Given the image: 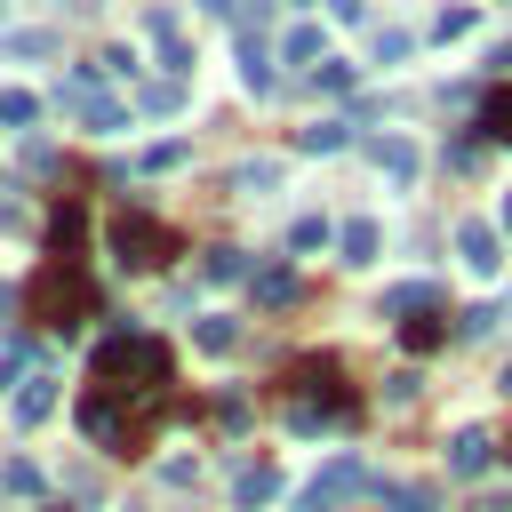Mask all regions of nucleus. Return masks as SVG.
<instances>
[{"mask_svg": "<svg viewBox=\"0 0 512 512\" xmlns=\"http://www.w3.org/2000/svg\"><path fill=\"white\" fill-rule=\"evenodd\" d=\"M96 312V288H88V272L72 264V256H56L40 280H32V320H48V328H80Z\"/></svg>", "mask_w": 512, "mask_h": 512, "instance_id": "1", "label": "nucleus"}, {"mask_svg": "<svg viewBox=\"0 0 512 512\" xmlns=\"http://www.w3.org/2000/svg\"><path fill=\"white\" fill-rule=\"evenodd\" d=\"M168 248H176V240H168V224H152V216H136V208H128V216H112V256H120L128 272L168 264Z\"/></svg>", "mask_w": 512, "mask_h": 512, "instance_id": "2", "label": "nucleus"}, {"mask_svg": "<svg viewBox=\"0 0 512 512\" xmlns=\"http://www.w3.org/2000/svg\"><path fill=\"white\" fill-rule=\"evenodd\" d=\"M64 104H72V112H80V128H96V136H120V128H128V104L96 96L88 80H64Z\"/></svg>", "mask_w": 512, "mask_h": 512, "instance_id": "3", "label": "nucleus"}, {"mask_svg": "<svg viewBox=\"0 0 512 512\" xmlns=\"http://www.w3.org/2000/svg\"><path fill=\"white\" fill-rule=\"evenodd\" d=\"M360 488H376V472H368L360 456H336V464L312 480V512H328V504H344V496H360Z\"/></svg>", "mask_w": 512, "mask_h": 512, "instance_id": "4", "label": "nucleus"}, {"mask_svg": "<svg viewBox=\"0 0 512 512\" xmlns=\"http://www.w3.org/2000/svg\"><path fill=\"white\" fill-rule=\"evenodd\" d=\"M488 464H496V440H488L480 424H464V432L448 440V472H456V480H480Z\"/></svg>", "mask_w": 512, "mask_h": 512, "instance_id": "5", "label": "nucleus"}, {"mask_svg": "<svg viewBox=\"0 0 512 512\" xmlns=\"http://www.w3.org/2000/svg\"><path fill=\"white\" fill-rule=\"evenodd\" d=\"M80 432H88V440H120V432H128V416H120V392H104V384H96V392L80 400Z\"/></svg>", "mask_w": 512, "mask_h": 512, "instance_id": "6", "label": "nucleus"}, {"mask_svg": "<svg viewBox=\"0 0 512 512\" xmlns=\"http://www.w3.org/2000/svg\"><path fill=\"white\" fill-rule=\"evenodd\" d=\"M144 32L160 40V64H168V80H184V72H192V48H184L176 16H168V8H152V16H144Z\"/></svg>", "mask_w": 512, "mask_h": 512, "instance_id": "7", "label": "nucleus"}, {"mask_svg": "<svg viewBox=\"0 0 512 512\" xmlns=\"http://www.w3.org/2000/svg\"><path fill=\"white\" fill-rule=\"evenodd\" d=\"M456 256L472 264V272H496L504 256H496V224H456Z\"/></svg>", "mask_w": 512, "mask_h": 512, "instance_id": "8", "label": "nucleus"}, {"mask_svg": "<svg viewBox=\"0 0 512 512\" xmlns=\"http://www.w3.org/2000/svg\"><path fill=\"white\" fill-rule=\"evenodd\" d=\"M8 416H16V424L56 416V384H48V376H24V384H16V400H8Z\"/></svg>", "mask_w": 512, "mask_h": 512, "instance_id": "9", "label": "nucleus"}, {"mask_svg": "<svg viewBox=\"0 0 512 512\" xmlns=\"http://www.w3.org/2000/svg\"><path fill=\"white\" fill-rule=\"evenodd\" d=\"M368 160H376L392 184H408V176H416V144H408V136H376V144H368Z\"/></svg>", "mask_w": 512, "mask_h": 512, "instance_id": "10", "label": "nucleus"}, {"mask_svg": "<svg viewBox=\"0 0 512 512\" xmlns=\"http://www.w3.org/2000/svg\"><path fill=\"white\" fill-rule=\"evenodd\" d=\"M0 488H8L16 504H40V496H48V472H40L32 456H8V472H0Z\"/></svg>", "mask_w": 512, "mask_h": 512, "instance_id": "11", "label": "nucleus"}, {"mask_svg": "<svg viewBox=\"0 0 512 512\" xmlns=\"http://www.w3.org/2000/svg\"><path fill=\"white\" fill-rule=\"evenodd\" d=\"M280 56H288V64H312V56L328 64V32H320V24H288V32H280Z\"/></svg>", "mask_w": 512, "mask_h": 512, "instance_id": "12", "label": "nucleus"}, {"mask_svg": "<svg viewBox=\"0 0 512 512\" xmlns=\"http://www.w3.org/2000/svg\"><path fill=\"white\" fill-rule=\"evenodd\" d=\"M240 80H248V96H272V88H280V72H272L264 40H240Z\"/></svg>", "mask_w": 512, "mask_h": 512, "instance_id": "13", "label": "nucleus"}, {"mask_svg": "<svg viewBox=\"0 0 512 512\" xmlns=\"http://www.w3.org/2000/svg\"><path fill=\"white\" fill-rule=\"evenodd\" d=\"M376 240H384V232H376V216H352V224L336 232V248H344V264H376Z\"/></svg>", "mask_w": 512, "mask_h": 512, "instance_id": "14", "label": "nucleus"}, {"mask_svg": "<svg viewBox=\"0 0 512 512\" xmlns=\"http://www.w3.org/2000/svg\"><path fill=\"white\" fill-rule=\"evenodd\" d=\"M232 496H240V512H256V504H272V496H280V472H272V464H256V472H240V488H232Z\"/></svg>", "mask_w": 512, "mask_h": 512, "instance_id": "15", "label": "nucleus"}, {"mask_svg": "<svg viewBox=\"0 0 512 512\" xmlns=\"http://www.w3.org/2000/svg\"><path fill=\"white\" fill-rule=\"evenodd\" d=\"M296 144H304V152L320 160V152H344V144H352V128H344V120H312V128H304Z\"/></svg>", "mask_w": 512, "mask_h": 512, "instance_id": "16", "label": "nucleus"}, {"mask_svg": "<svg viewBox=\"0 0 512 512\" xmlns=\"http://www.w3.org/2000/svg\"><path fill=\"white\" fill-rule=\"evenodd\" d=\"M280 184V160H240L232 168V192H272Z\"/></svg>", "mask_w": 512, "mask_h": 512, "instance_id": "17", "label": "nucleus"}, {"mask_svg": "<svg viewBox=\"0 0 512 512\" xmlns=\"http://www.w3.org/2000/svg\"><path fill=\"white\" fill-rule=\"evenodd\" d=\"M8 56H16V64H40V56H56V32H16Z\"/></svg>", "mask_w": 512, "mask_h": 512, "instance_id": "18", "label": "nucleus"}, {"mask_svg": "<svg viewBox=\"0 0 512 512\" xmlns=\"http://www.w3.org/2000/svg\"><path fill=\"white\" fill-rule=\"evenodd\" d=\"M288 296H296V272H280V264L256 272V304H288Z\"/></svg>", "mask_w": 512, "mask_h": 512, "instance_id": "19", "label": "nucleus"}, {"mask_svg": "<svg viewBox=\"0 0 512 512\" xmlns=\"http://www.w3.org/2000/svg\"><path fill=\"white\" fill-rule=\"evenodd\" d=\"M384 312H432V288H424V280H408V288H392V296H384Z\"/></svg>", "mask_w": 512, "mask_h": 512, "instance_id": "20", "label": "nucleus"}, {"mask_svg": "<svg viewBox=\"0 0 512 512\" xmlns=\"http://www.w3.org/2000/svg\"><path fill=\"white\" fill-rule=\"evenodd\" d=\"M192 336H200V352H232V344H240V328H232V320H200Z\"/></svg>", "mask_w": 512, "mask_h": 512, "instance_id": "21", "label": "nucleus"}, {"mask_svg": "<svg viewBox=\"0 0 512 512\" xmlns=\"http://www.w3.org/2000/svg\"><path fill=\"white\" fill-rule=\"evenodd\" d=\"M32 112H40V104H32V96H24V88H0V128H24V120H32Z\"/></svg>", "mask_w": 512, "mask_h": 512, "instance_id": "22", "label": "nucleus"}, {"mask_svg": "<svg viewBox=\"0 0 512 512\" xmlns=\"http://www.w3.org/2000/svg\"><path fill=\"white\" fill-rule=\"evenodd\" d=\"M480 128H488L496 144H512V96H488V112H480Z\"/></svg>", "mask_w": 512, "mask_h": 512, "instance_id": "23", "label": "nucleus"}, {"mask_svg": "<svg viewBox=\"0 0 512 512\" xmlns=\"http://www.w3.org/2000/svg\"><path fill=\"white\" fill-rule=\"evenodd\" d=\"M208 280H248V256H240V248H216V256H208Z\"/></svg>", "mask_w": 512, "mask_h": 512, "instance_id": "24", "label": "nucleus"}, {"mask_svg": "<svg viewBox=\"0 0 512 512\" xmlns=\"http://www.w3.org/2000/svg\"><path fill=\"white\" fill-rule=\"evenodd\" d=\"M376 496H384L392 512H432V496H424V488H384V480H376Z\"/></svg>", "mask_w": 512, "mask_h": 512, "instance_id": "25", "label": "nucleus"}, {"mask_svg": "<svg viewBox=\"0 0 512 512\" xmlns=\"http://www.w3.org/2000/svg\"><path fill=\"white\" fill-rule=\"evenodd\" d=\"M408 48H416V40H408V32H376V64H400V56H408Z\"/></svg>", "mask_w": 512, "mask_h": 512, "instance_id": "26", "label": "nucleus"}, {"mask_svg": "<svg viewBox=\"0 0 512 512\" xmlns=\"http://www.w3.org/2000/svg\"><path fill=\"white\" fill-rule=\"evenodd\" d=\"M176 104H184V88H176V80H160V88H144V112H176Z\"/></svg>", "mask_w": 512, "mask_h": 512, "instance_id": "27", "label": "nucleus"}, {"mask_svg": "<svg viewBox=\"0 0 512 512\" xmlns=\"http://www.w3.org/2000/svg\"><path fill=\"white\" fill-rule=\"evenodd\" d=\"M144 168H152V176H168V168H184V144H152V152H144Z\"/></svg>", "mask_w": 512, "mask_h": 512, "instance_id": "28", "label": "nucleus"}, {"mask_svg": "<svg viewBox=\"0 0 512 512\" xmlns=\"http://www.w3.org/2000/svg\"><path fill=\"white\" fill-rule=\"evenodd\" d=\"M320 240H328V224H320V216H296V232H288V248H320Z\"/></svg>", "mask_w": 512, "mask_h": 512, "instance_id": "29", "label": "nucleus"}, {"mask_svg": "<svg viewBox=\"0 0 512 512\" xmlns=\"http://www.w3.org/2000/svg\"><path fill=\"white\" fill-rule=\"evenodd\" d=\"M312 80H320V88H328V96H336V88H352V80H360V72H352V64H320V72H312Z\"/></svg>", "mask_w": 512, "mask_h": 512, "instance_id": "30", "label": "nucleus"}, {"mask_svg": "<svg viewBox=\"0 0 512 512\" xmlns=\"http://www.w3.org/2000/svg\"><path fill=\"white\" fill-rule=\"evenodd\" d=\"M328 8H336L344 24H360V16H368V0H328Z\"/></svg>", "mask_w": 512, "mask_h": 512, "instance_id": "31", "label": "nucleus"}, {"mask_svg": "<svg viewBox=\"0 0 512 512\" xmlns=\"http://www.w3.org/2000/svg\"><path fill=\"white\" fill-rule=\"evenodd\" d=\"M488 64H496V72H512V40H504V48H496V56H488Z\"/></svg>", "mask_w": 512, "mask_h": 512, "instance_id": "32", "label": "nucleus"}, {"mask_svg": "<svg viewBox=\"0 0 512 512\" xmlns=\"http://www.w3.org/2000/svg\"><path fill=\"white\" fill-rule=\"evenodd\" d=\"M496 384H504V392H512V360H504V376H496Z\"/></svg>", "mask_w": 512, "mask_h": 512, "instance_id": "33", "label": "nucleus"}, {"mask_svg": "<svg viewBox=\"0 0 512 512\" xmlns=\"http://www.w3.org/2000/svg\"><path fill=\"white\" fill-rule=\"evenodd\" d=\"M504 232H512V200H504Z\"/></svg>", "mask_w": 512, "mask_h": 512, "instance_id": "34", "label": "nucleus"}, {"mask_svg": "<svg viewBox=\"0 0 512 512\" xmlns=\"http://www.w3.org/2000/svg\"><path fill=\"white\" fill-rule=\"evenodd\" d=\"M0 16H8V0H0Z\"/></svg>", "mask_w": 512, "mask_h": 512, "instance_id": "35", "label": "nucleus"}]
</instances>
